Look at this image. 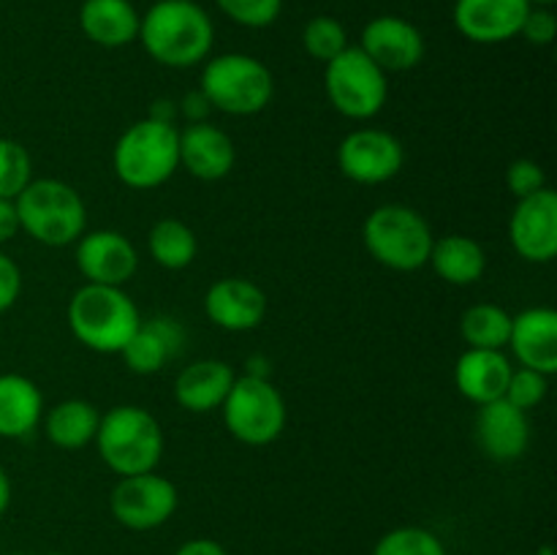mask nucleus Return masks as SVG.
Wrapping results in <instances>:
<instances>
[{"mask_svg":"<svg viewBox=\"0 0 557 555\" xmlns=\"http://www.w3.org/2000/svg\"><path fill=\"white\" fill-rule=\"evenodd\" d=\"M139 41L156 63L190 69L207 60L215 27L210 14L194 0H158L139 20Z\"/></svg>","mask_w":557,"mask_h":555,"instance_id":"obj_1","label":"nucleus"},{"mask_svg":"<svg viewBox=\"0 0 557 555\" xmlns=\"http://www.w3.org/2000/svg\"><path fill=\"white\" fill-rule=\"evenodd\" d=\"M65 319L71 335L85 348L96 354H120L139 326L141 316L123 286L85 283L71 294Z\"/></svg>","mask_w":557,"mask_h":555,"instance_id":"obj_2","label":"nucleus"},{"mask_svg":"<svg viewBox=\"0 0 557 555\" xmlns=\"http://www.w3.org/2000/svg\"><path fill=\"white\" fill-rule=\"evenodd\" d=\"M96 446L109 471L117 477L156 471L163 457V430L141 406H114L101 414Z\"/></svg>","mask_w":557,"mask_h":555,"instance_id":"obj_3","label":"nucleus"},{"mask_svg":"<svg viewBox=\"0 0 557 555\" xmlns=\"http://www.w3.org/2000/svg\"><path fill=\"white\" fill-rule=\"evenodd\" d=\"M112 169L128 188H158L180 169V128L150 118L136 120L114 141Z\"/></svg>","mask_w":557,"mask_h":555,"instance_id":"obj_4","label":"nucleus"},{"mask_svg":"<svg viewBox=\"0 0 557 555\" xmlns=\"http://www.w3.org/2000/svg\"><path fill=\"white\" fill-rule=\"evenodd\" d=\"M20 229L36 243L63 248L85 234L87 207L74 185L54 177H38L14 199Z\"/></svg>","mask_w":557,"mask_h":555,"instance_id":"obj_5","label":"nucleus"},{"mask_svg":"<svg viewBox=\"0 0 557 555\" xmlns=\"http://www.w3.org/2000/svg\"><path fill=\"white\" fill-rule=\"evenodd\" d=\"M362 239L379 264L395 272H417L433 250V229L408 205H381L364 218Z\"/></svg>","mask_w":557,"mask_h":555,"instance_id":"obj_6","label":"nucleus"},{"mask_svg":"<svg viewBox=\"0 0 557 555\" xmlns=\"http://www.w3.org/2000/svg\"><path fill=\"white\" fill-rule=\"evenodd\" d=\"M199 90L218 112L250 118L270 107L275 96L272 71L253 54L228 52L207 60Z\"/></svg>","mask_w":557,"mask_h":555,"instance_id":"obj_7","label":"nucleus"},{"mask_svg":"<svg viewBox=\"0 0 557 555\" xmlns=\"http://www.w3.org/2000/svg\"><path fill=\"white\" fill-rule=\"evenodd\" d=\"M223 424L245 446H267L286 428V400L272 379L239 375L221 406Z\"/></svg>","mask_w":557,"mask_h":555,"instance_id":"obj_8","label":"nucleus"},{"mask_svg":"<svg viewBox=\"0 0 557 555\" xmlns=\"http://www.w3.org/2000/svg\"><path fill=\"white\" fill-rule=\"evenodd\" d=\"M326 98L348 120H370L384 109L389 85L386 74L359 47H346L326 63Z\"/></svg>","mask_w":557,"mask_h":555,"instance_id":"obj_9","label":"nucleus"},{"mask_svg":"<svg viewBox=\"0 0 557 555\" xmlns=\"http://www.w3.org/2000/svg\"><path fill=\"white\" fill-rule=\"evenodd\" d=\"M180 506V493L172 479L156 471L120 477L109 495L112 517L128 531H156L166 526Z\"/></svg>","mask_w":557,"mask_h":555,"instance_id":"obj_10","label":"nucleus"},{"mask_svg":"<svg viewBox=\"0 0 557 555\" xmlns=\"http://www.w3.org/2000/svg\"><path fill=\"white\" fill-rule=\"evenodd\" d=\"M406 163V147L384 128H357L337 147V166L351 183L381 185L397 177Z\"/></svg>","mask_w":557,"mask_h":555,"instance_id":"obj_11","label":"nucleus"},{"mask_svg":"<svg viewBox=\"0 0 557 555\" xmlns=\"http://www.w3.org/2000/svg\"><path fill=\"white\" fill-rule=\"evenodd\" d=\"M511 248L531 264H549L557 256V196L542 188L517 199L509 218Z\"/></svg>","mask_w":557,"mask_h":555,"instance_id":"obj_12","label":"nucleus"},{"mask_svg":"<svg viewBox=\"0 0 557 555\" xmlns=\"http://www.w3.org/2000/svg\"><path fill=\"white\" fill-rule=\"evenodd\" d=\"M76 267L96 286H125L139 270V254L125 234L98 229L76 239Z\"/></svg>","mask_w":557,"mask_h":555,"instance_id":"obj_13","label":"nucleus"},{"mask_svg":"<svg viewBox=\"0 0 557 555\" xmlns=\"http://www.w3.org/2000/svg\"><path fill=\"white\" fill-rule=\"evenodd\" d=\"M364 54L379 65L384 74L389 71H411L424 58V36L417 25L395 14L375 16L364 25L362 44Z\"/></svg>","mask_w":557,"mask_h":555,"instance_id":"obj_14","label":"nucleus"},{"mask_svg":"<svg viewBox=\"0 0 557 555\" xmlns=\"http://www.w3.org/2000/svg\"><path fill=\"white\" fill-rule=\"evenodd\" d=\"M476 444L495 462H511L522 457L531 444L528 411L511 406L506 397L479 406Z\"/></svg>","mask_w":557,"mask_h":555,"instance_id":"obj_15","label":"nucleus"},{"mask_svg":"<svg viewBox=\"0 0 557 555\" xmlns=\"http://www.w3.org/2000/svg\"><path fill=\"white\" fill-rule=\"evenodd\" d=\"M205 313L226 332H250L264 321L267 294L248 278H221L205 294Z\"/></svg>","mask_w":557,"mask_h":555,"instance_id":"obj_16","label":"nucleus"},{"mask_svg":"<svg viewBox=\"0 0 557 555\" xmlns=\"http://www.w3.org/2000/svg\"><path fill=\"white\" fill-rule=\"evenodd\" d=\"M528 0H457L455 25L473 44H504L520 36Z\"/></svg>","mask_w":557,"mask_h":555,"instance_id":"obj_17","label":"nucleus"},{"mask_svg":"<svg viewBox=\"0 0 557 555\" xmlns=\"http://www.w3.org/2000/svg\"><path fill=\"white\" fill-rule=\"evenodd\" d=\"M237 150H234L232 136L223 128L205 123H190L180 131V166L188 169L196 180L215 183L223 180L234 169Z\"/></svg>","mask_w":557,"mask_h":555,"instance_id":"obj_18","label":"nucleus"},{"mask_svg":"<svg viewBox=\"0 0 557 555\" xmlns=\"http://www.w3.org/2000/svg\"><path fill=\"white\" fill-rule=\"evenodd\" d=\"M522 368L553 375L557 370V313L553 308H528L511 319L509 346Z\"/></svg>","mask_w":557,"mask_h":555,"instance_id":"obj_19","label":"nucleus"},{"mask_svg":"<svg viewBox=\"0 0 557 555\" xmlns=\"http://www.w3.org/2000/svg\"><path fill=\"white\" fill-rule=\"evenodd\" d=\"M185 341L183 326L169 316H152V319H141L134 335L123 346L120 357H123L125 368L136 375H152L172 362L180 354Z\"/></svg>","mask_w":557,"mask_h":555,"instance_id":"obj_20","label":"nucleus"},{"mask_svg":"<svg viewBox=\"0 0 557 555\" xmlns=\"http://www.w3.org/2000/svg\"><path fill=\"white\" fill-rule=\"evenodd\" d=\"M234 379L232 365L223 359H196L174 379V400L190 414L221 411Z\"/></svg>","mask_w":557,"mask_h":555,"instance_id":"obj_21","label":"nucleus"},{"mask_svg":"<svg viewBox=\"0 0 557 555\" xmlns=\"http://www.w3.org/2000/svg\"><path fill=\"white\" fill-rule=\"evenodd\" d=\"M511 370H515V365L504 351L466 348L455 365V384L466 400L484 406V403L504 397Z\"/></svg>","mask_w":557,"mask_h":555,"instance_id":"obj_22","label":"nucleus"},{"mask_svg":"<svg viewBox=\"0 0 557 555\" xmlns=\"http://www.w3.org/2000/svg\"><path fill=\"white\" fill-rule=\"evenodd\" d=\"M139 11L131 0H85L79 27L92 44L107 49L125 47L139 38Z\"/></svg>","mask_w":557,"mask_h":555,"instance_id":"obj_23","label":"nucleus"},{"mask_svg":"<svg viewBox=\"0 0 557 555\" xmlns=\"http://www.w3.org/2000/svg\"><path fill=\"white\" fill-rule=\"evenodd\" d=\"M44 417V395L22 373H0V439H25Z\"/></svg>","mask_w":557,"mask_h":555,"instance_id":"obj_24","label":"nucleus"},{"mask_svg":"<svg viewBox=\"0 0 557 555\" xmlns=\"http://www.w3.org/2000/svg\"><path fill=\"white\" fill-rule=\"evenodd\" d=\"M428 264L441 281L451 286H471L482 281L487 272V254L476 239L466 234H446V237L433 239Z\"/></svg>","mask_w":557,"mask_h":555,"instance_id":"obj_25","label":"nucleus"},{"mask_svg":"<svg viewBox=\"0 0 557 555\" xmlns=\"http://www.w3.org/2000/svg\"><path fill=\"white\" fill-rule=\"evenodd\" d=\"M98 422H101V411L90 400L69 397V400L49 408L47 417H44V433L52 446L74 452L96 441Z\"/></svg>","mask_w":557,"mask_h":555,"instance_id":"obj_26","label":"nucleus"},{"mask_svg":"<svg viewBox=\"0 0 557 555\" xmlns=\"http://www.w3.org/2000/svg\"><path fill=\"white\" fill-rule=\"evenodd\" d=\"M147 250H150V259L163 270H185L194 264L199 254V239L194 229L180 218H161L152 223L147 234Z\"/></svg>","mask_w":557,"mask_h":555,"instance_id":"obj_27","label":"nucleus"},{"mask_svg":"<svg viewBox=\"0 0 557 555\" xmlns=\"http://www.w3.org/2000/svg\"><path fill=\"white\" fill-rule=\"evenodd\" d=\"M511 319L515 316L506 308H500V305H471L460 316V335L468 343V348H495V351H504L509 346Z\"/></svg>","mask_w":557,"mask_h":555,"instance_id":"obj_28","label":"nucleus"},{"mask_svg":"<svg viewBox=\"0 0 557 555\" xmlns=\"http://www.w3.org/2000/svg\"><path fill=\"white\" fill-rule=\"evenodd\" d=\"M373 555H446V547L428 528L400 526L375 542Z\"/></svg>","mask_w":557,"mask_h":555,"instance_id":"obj_29","label":"nucleus"},{"mask_svg":"<svg viewBox=\"0 0 557 555\" xmlns=\"http://www.w3.org/2000/svg\"><path fill=\"white\" fill-rule=\"evenodd\" d=\"M33 180V161L25 145L0 136V199H16Z\"/></svg>","mask_w":557,"mask_h":555,"instance_id":"obj_30","label":"nucleus"},{"mask_svg":"<svg viewBox=\"0 0 557 555\" xmlns=\"http://www.w3.org/2000/svg\"><path fill=\"white\" fill-rule=\"evenodd\" d=\"M302 44L310 58L321 60V63H330L332 58H337L348 47L346 27L335 16H313L305 25Z\"/></svg>","mask_w":557,"mask_h":555,"instance_id":"obj_31","label":"nucleus"},{"mask_svg":"<svg viewBox=\"0 0 557 555\" xmlns=\"http://www.w3.org/2000/svg\"><path fill=\"white\" fill-rule=\"evenodd\" d=\"M549 390V375L539 373V370L531 368H515L509 375V384H506L504 397L511 403V406L522 408V411H531L539 403L547 397Z\"/></svg>","mask_w":557,"mask_h":555,"instance_id":"obj_32","label":"nucleus"},{"mask_svg":"<svg viewBox=\"0 0 557 555\" xmlns=\"http://www.w3.org/2000/svg\"><path fill=\"white\" fill-rule=\"evenodd\" d=\"M218 9L243 27H267L281 16L283 0H215Z\"/></svg>","mask_w":557,"mask_h":555,"instance_id":"obj_33","label":"nucleus"},{"mask_svg":"<svg viewBox=\"0 0 557 555\" xmlns=\"http://www.w3.org/2000/svg\"><path fill=\"white\" fill-rule=\"evenodd\" d=\"M506 188L517 199H525V196L547 188V174H544L542 163L533 161V158H517V161H511L509 169H506Z\"/></svg>","mask_w":557,"mask_h":555,"instance_id":"obj_34","label":"nucleus"},{"mask_svg":"<svg viewBox=\"0 0 557 555\" xmlns=\"http://www.w3.org/2000/svg\"><path fill=\"white\" fill-rule=\"evenodd\" d=\"M520 36L525 38L528 44H536V47H547V44H553L557 36V20L553 9H547V5H531L525 20H522Z\"/></svg>","mask_w":557,"mask_h":555,"instance_id":"obj_35","label":"nucleus"},{"mask_svg":"<svg viewBox=\"0 0 557 555\" xmlns=\"http://www.w3.org/2000/svg\"><path fill=\"white\" fill-rule=\"evenodd\" d=\"M22 294V270L9 254L0 250V313L14 308Z\"/></svg>","mask_w":557,"mask_h":555,"instance_id":"obj_36","label":"nucleus"},{"mask_svg":"<svg viewBox=\"0 0 557 555\" xmlns=\"http://www.w3.org/2000/svg\"><path fill=\"white\" fill-rule=\"evenodd\" d=\"M177 107H180V118L188 120V125L190 123H205V120L210 118V112H212L210 101H207V96L201 90L185 92L183 101H177Z\"/></svg>","mask_w":557,"mask_h":555,"instance_id":"obj_37","label":"nucleus"},{"mask_svg":"<svg viewBox=\"0 0 557 555\" xmlns=\"http://www.w3.org/2000/svg\"><path fill=\"white\" fill-rule=\"evenodd\" d=\"M20 215H16L14 199H0V245L20 234Z\"/></svg>","mask_w":557,"mask_h":555,"instance_id":"obj_38","label":"nucleus"},{"mask_svg":"<svg viewBox=\"0 0 557 555\" xmlns=\"http://www.w3.org/2000/svg\"><path fill=\"white\" fill-rule=\"evenodd\" d=\"M174 555H228V553L221 542H215V539L196 536L180 544V547L174 550Z\"/></svg>","mask_w":557,"mask_h":555,"instance_id":"obj_39","label":"nucleus"},{"mask_svg":"<svg viewBox=\"0 0 557 555\" xmlns=\"http://www.w3.org/2000/svg\"><path fill=\"white\" fill-rule=\"evenodd\" d=\"M147 118L156 120V123L177 125V120H180L177 101H174V98H156V101L150 103V112H147Z\"/></svg>","mask_w":557,"mask_h":555,"instance_id":"obj_40","label":"nucleus"},{"mask_svg":"<svg viewBox=\"0 0 557 555\" xmlns=\"http://www.w3.org/2000/svg\"><path fill=\"white\" fill-rule=\"evenodd\" d=\"M245 375H253V379H270L272 375L270 359H267L264 354H253V357H248V362H245Z\"/></svg>","mask_w":557,"mask_h":555,"instance_id":"obj_41","label":"nucleus"},{"mask_svg":"<svg viewBox=\"0 0 557 555\" xmlns=\"http://www.w3.org/2000/svg\"><path fill=\"white\" fill-rule=\"evenodd\" d=\"M11 498H14V488H11V479L9 473H5V468L0 466V517L9 511Z\"/></svg>","mask_w":557,"mask_h":555,"instance_id":"obj_42","label":"nucleus"},{"mask_svg":"<svg viewBox=\"0 0 557 555\" xmlns=\"http://www.w3.org/2000/svg\"><path fill=\"white\" fill-rule=\"evenodd\" d=\"M536 555H555L553 544H542V547H539V550H536Z\"/></svg>","mask_w":557,"mask_h":555,"instance_id":"obj_43","label":"nucleus"},{"mask_svg":"<svg viewBox=\"0 0 557 555\" xmlns=\"http://www.w3.org/2000/svg\"><path fill=\"white\" fill-rule=\"evenodd\" d=\"M528 3H531V5H547V9H549V5H553L555 0H528Z\"/></svg>","mask_w":557,"mask_h":555,"instance_id":"obj_44","label":"nucleus"},{"mask_svg":"<svg viewBox=\"0 0 557 555\" xmlns=\"http://www.w3.org/2000/svg\"><path fill=\"white\" fill-rule=\"evenodd\" d=\"M47 555H69V553H47Z\"/></svg>","mask_w":557,"mask_h":555,"instance_id":"obj_45","label":"nucleus"}]
</instances>
